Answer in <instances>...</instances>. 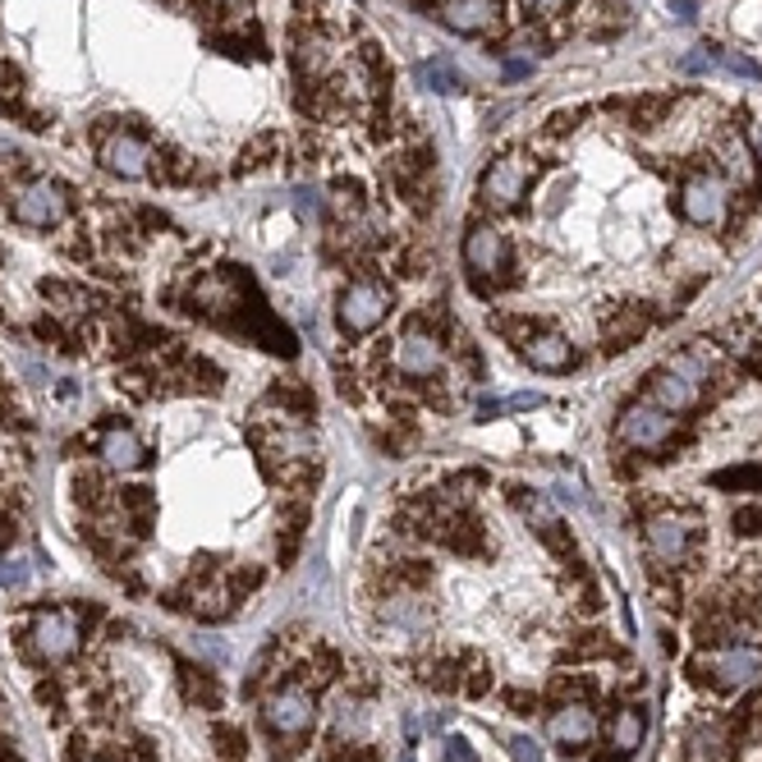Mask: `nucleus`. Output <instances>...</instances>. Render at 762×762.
Masks as SVG:
<instances>
[{"instance_id": "obj_27", "label": "nucleus", "mask_w": 762, "mask_h": 762, "mask_svg": "<svg viewBox=\"0 0 762 762\" xmlns=\"http://www.w3.org/2000/svg\"><path fill=\"white\" fill-rule=\"evenodd\" d=\"M446 762H478V753H473V744L469 740H446Z\"/></svg>"}, {"instance_id": "obj_32", "label": "nucleus", "mask_w": 762, "mask_h": 762, "mask_svg": "<svg viewBox=\"0 0 762 762\" xmlns=\"http://www.w3.org/2000/svg\"><path fill=\"white\" fill-rule=\"evenodd\" d=\"M676 14L689 23V19H693V6H689V0H676Z\"/></svg>"}, {"instance_id": "obj_20", "label": "nucleus", "mask_w": 762, "mask_h": 762, "mask_svg": "<svg viewBox=\"0 0 762 762\" xmlns=\"http://www.w3.org/2000/svg\"><path fill=\"white\" fill-rule=\"evenodd\" d=\"M418 83H428L432 93H460L464 87V74L450 65V60H428V65H418Z\"/></svg>"}, {"instance_id": "obj_16", "label": "nucleus", "mask_w": 762, "mask_h": 762, "mask_svg": "<svg viewBox=\"0 0 762 762\" xmlns=\"http://www.w3.org/2000/svg\"><path fill=\"white\" fill-rule=\"evenodd\" d=\"M520 354H524V363L529 368H537V373H565V368H574V345L565 341V335H556V331H537V335H529V341L520 345Z\"/></svg>"}, {"instance_id": "obj_7", "label": "nucleus", "mask_w": 762, "mask_h": 762, "mask_svg": "<svg viewBox=\"0 0 762 762\" xmlns=\"http://www.w3.org/2000/svg\"><path fill=\"white\" fill-rule=\"evenodd\" d=\"M65 211H70V198H65V189H60L55 179H33V185H23L14 194V221L19 226L51 230V226L65 221Z\"/></svg>"}, {"instance_id": "obj_3", "label": "nucleus", "mask_w": 762, "mask_h": 762, "mask_svg": "<svg viewBox=\"0 0 762 762\" xmlns=\"http://www.w3.org/2000/svg\"><path fill=\"white\" fill-rule=\"evenodd\" d=\"M390 317V290L382 281H354L335 299V322L345 335H368Z\"/></svg>"}, {"instance_id": "obj_1", "label": "nucleus", "mask_w": 762, "mask_h": 762, "mask_svg": "<svg viewBox=\"0 0 762 762\" xmlns=\"http://www.w3.org/2000/svg\"><path fill=\"white\" fill-rule=\"evenodd\" d=\"M83 644V616L79 612H65V606H55V612H38L28 620V653L46 666H60L70 661Z\"/></svg>"}, {"instance_id": "obj_31", "label": "nucleus", "mask_w": 762, "mask_h": 762, "mask_svg": "<svg viewBox=\"0 0 762 762\" xmlns=\"http://www.w3.org/2000/svg\"><path fill=\"white\" fill-rule=\"evenodd\" d=\"M529 6H533V10H561L565 0H529Z\"/></svg>"}, {"instance_id": "obj_35", "label": "nucleus", "mask_w": 762, "mask_h": 762, "mask_svg": "<svg viewBox=\"0 0 762 762\" xmlns=\"http://www.w3.org/2000/svg\"><path fill=\"white\" fill-rule=\"evenodd\" d=\"M0 93H6V87H0Z\"/></svg>"}, {"instance_id": "obj_19", "label": "nucleus", "mask_w": 762, "mask_h": 762, "mask_svg": "<svg viewBox=\"0 0 762 762\" xmlns=\"http://www.w3.org/2000/svg\"><path fill=\"white\" fill-rule=\"evenodd\" d=\"M644 735H648V712L644 708H620L616 712V721H612V749H616V758H629L638 744H644Z\"/></svg>"}, {"instance_id": "obj_15", "label": "nucleus", "mask_w": 762, "mask_h": 762, "mask_svg": "<svg viewBox=\"0 0 762 762\" xmlns=\"http://www.w3.org/2000/svg\"><path fill=\"white\" fill-rule=\"evenodd\" d=\"M441 23L455 28V33H464V38H478V33H492L501 23V6L497 0H446Z\"/></svg>"}, {"instance_id": "obj_33", "label": "nucleus", "mask_w": 762, "mask_h": 762, "mask_svg": "<svg viewBox=\"0 0 762 762\" xmlns=\"http://www.w3.org/2000/svg\"><path fill=\"white\" fill-rule=\"evenodd\" d=\"M6 542H10V524H6V520H0V546H6Z\"/></svg>"}, {"instance_id": "obj_25", "label": "nucleus", "mask_w": 762, "mask_h": 762, "mask_svg": "<svg viewBox=\"0 0 762 762\" xmlns=\"http://www.w3.org/2000/svg\"><path fill=\"white\" fill-rule=\"evenodd\" d=\"M510 753L514 762H542V744L533 735H510Z\"/></svg>"}, {"instance_id": "obj_29", "label": "nucleus", "mask_w": 762, "mask_h": 762, "mask_svg": "<svg viewBox=\"0 0 762 762\" xmlns=\"http://www.w3.org/2000/svg\"><path fill=\"white\" fill-rule=\"evenodd\" d=\"M542 405V395L537 390H524V395H510L505 400V409H537Z\"/></svg>"}, {"instance_id": "obj_23", "label": "nucleus", "mask_w": 762, "mask_h": 762, "mask_svg": "<svg viewBox=\"0 0 762 762\" xmlns=\"http://www.w3.org/2000/svg\"><path fill=\"white\" fill-rule=\"evenodd\" d=\"M712 482L721 487V492H762V469L740 464V469H726V473H717Z\"/></svg>"}, {"instance_id": "obj_13", "label": "nucleus", "mask_w": 762, "mask_h": 762, "mask_svg": "<svg viewBox=\"0 0 762 762\" xmlns=\"http://www.w3.org/2000/svg\"><path fill=\"white\" fill-rule=\"evenodd\" d=\"M546 730H552V740L561 744V749H588L593 744V735H597V717H593V708L588 703H561L556 712H552V721H546Z\"/></svg>"}, {"instance_id": "obj_6", "label": "nucleus", "mask_w": 762, "mask_h": 762, "mask_svg": "<svg viewBox=\"0 0 762 762\" xmlns=\"http://www.w3.org/2000/svg\"><path fill=\"white\" fill-rule=\"evenodd\" d=\"M313 712H317L313 689L309 685H285L262 703V726L281 740H299L303 730L313 726Z\"/></svg>"}, {"instance_id": "obj_12", "label": "nucleus", "mask_w": 762, "mask_h": 762, "mask_svg": "<svg viewBox=\"0 0 762 762\" xmlns=\"http://www.w3.org/2000/svg\"><path fill=\"white\" fill-rule=\"evenodd\" d=\"M395 368L405 377H437L441 373V345L432 341L428 331H405L400 345H395Z\"/></svg>"}, {"instance_id": "obj_28", "label": "nucleus", "mask_w": 762, "mask_h": 762, "mask_svg": "<svg viewBox=\"0 0 762 762\" xmlns=\"http://www.w3.org/2000/svg\"><path fill=\"white\" fill-rule=\"evenodd\" d=\"M735 529H740V533H762V505L740 510V514H735Z\"/></svg>"}, {"instance_id": "obj_8", "label": "nucleus", "mask_w": 762, "mask_h": 762, "mask_svg": "<svg viewBox=\"0 0 762 762\" xmlns=\"http://www.w3.org/2000/svg\"><path fill=\"white\" fill-rule=\"evenodd\" d=\"M698 542V520L693 514H657L648 524V552L657 565H680Z\"/></svg>"}, {"instance_id": "obj_11", "label": "nucleus", "mask_w": 762, "mask_h": 762, "mask_svg": "<svg viewBox=\"0 0 762 762\" xmlns=\"http://www.w3.org/2000/svg\"><path fill=\"white\" fill-rule=\"evenodd\" d=\"M152 161H157V157H152V147L138 134H129V129H115V134L102 138V166L111 175H119V179L152 175Z\"/></svg>"}, {"instance_id": "obj_22", "label": "nucleus", "mask_w": 762, "mask_h": 762, "mask_svg": "<svg viewBox=\"0 0 762 762\" xmlns=\"http://www.w3.org/2000/svg\"><path fill=\"white\" fill-rule=\"evenodd\" d=\"M335 730L363 735V730H368V708H363L358 698H341V703H335Z\"/></svg>"}, {"instance_id": "obj_5", "label": "nucleus", "mask_w": 762, "mask_h": 762, "mask_svg": "<svg viewBox=\"0 0 762 762\" xmlns=\"http://www.w3.org/2000/svg\"><path fill=\"white\" fill-rule=\"evenodd\" d=\"M726 211H730V185H726L721 175L698 170V175H689L685 185H680V217L689 226L717 230L726 221Z\"/></svg>"}, {"instance_id": "obj_30", "label": "nucleus", "mask_w": 762, "mask_h": 762, "mask_svg": "<svg viewBox=\"0 0 762 762\" xmlns=\"http://www.w3.org/2000/svg\"><path fill=\"white\" fill-rule=\"evenodd\" d=\"M211 6H221V10H249V0H211Z\"/></svg>"}, {"instance_id": "obj_9", "label": "nucleus", "mask_w": 762, "mask_h": 762, "mask_svg": "<svg viewBox=\"0 0 762 762\" xmlns=\"http://www.w3.org/2000/svg\"><path fill=\"white\" fill-rule=\"evenodd\" d=\"M482 202L492 207V211H510V207H520V198L529 194V170L520 157H501L482 170V185H478Z\"/></svg>"}, {"instance_id": "obj_17", "label": "nucleus", "mask_w": 762, "mask_h": 762, "mask_svg": "<svg viewBox=\"0 0 762 762\" xmlns=\"http://www.w3.org/2000/svg\"><path fill=\"white\" fill-rule=\"evenodd\" d=\"M698 395H703V386H693L689 377H680V373H670V368H657L653 373V382H648V400L657 405V409H666V414H689L693 405H698Z\"/></svg>"}, {"instance_id": "obj_2", "label": "nucleus", "mask_w": 762, "mask_h": 762, "mask_svg": "<svg viewBox=\"0 0 762 762\" xmlns=\"http://www.w3.org/2000/svg\"><path fill=\"white\" fill-rule=\"evenodd\" d=\"M693 676L717 689H744L762 676V648L758 644H726L693 661Z\"/></svg>"}, {"instance_id": "obj_10", "label": "nucleus", "mask_w": 762, "mask_h": 762, "mask_svg": "<svg viewBox=\"0 0 762 762\" xmlns=\"http://www.w3.org/2000/svg\"><path fill=\"white\" fill-rule=\"evenodd\" d=\"M505 262H510V243L497 226H473L464 234V267L478 281H497L505 271Z\"/></svg>"}, {"instance_id": "obj_4", "label": "nucleus", "mask_w": 762, "mask_h": 762, "mask_svg": "<svg viewBox=\"0 0 762 762\" xmlns=\"http://www.w3.org/2000/svg\"><path fill=\"white\" fill-rule=\"evenodd\" d=\"M616 432H620V441H625L629 450L657 455V450H666L670 441H676V414L657 409L653 400H634V405L620 409Z\"/></svg>"}, {"instance_id": "obj_14", "label": "nucleus", "mask_w": 762, "mask_h": 762, "mask_svg": "<svg viewBox=\"0 0 762 762\" xmlns=\"http://www.w3.org/2000/svg\"><path fill=\"white\" fill-rule=\"evenodd\" d=\"M422 629H428V606H422V597L400 593V597L382 602V634H390L395 644H409Z\"/></svg>"}, {"instance_id": "obj_24", "label": "nucleus", "mask_w": 762, "mask_h": 762, "mask_svg": "<svg viewBox=\"0 0 762 762\" xmlns=\"http://www.w3.org/2000/svg\"><path fill=\"white\" fill-rule=\"evenodd\" d=\"M712 60H721V65H726L730 74H740V79H762V70L753 65V60H744V55H735V51H726V46H712Z\"/></svg>"}, {"instance_id": "obj_34", "label": "nucleus", "mask_w": 762, "mask_h": 762, "mask_svg": "<svg viewBox=\"0 0 762 762\" xmlns=\"http://www.w3.org/2000/svg\"><path fill=\"white\" fill-rule=\"evenodd\" d=\"M753 138H758V152H762V125H758V134H753Z\"/></svg>"}, {"instance_id": "obj_21", "label": "nucleus", "mask_w": 762, "mask_h": 762, "mask_svg": "<svg viewBox=\"0 0 762 762\" xmlns=\"http://www.w3.org/2000/svg\"><path fill=\"white\" fill-rule=\"evenodd\" d=\"M670 373H680V377H689L693 386H703L708 377H712V354L708 349H685V354H676L666 363Z\"/></svg>"}, {"instance_id": "obj_18", "label": "nucleus", "mask_w": 762, "mask_h": 762, "mask_svg": "<svg viewBox=\"0 0 762 762\" xmlns=\"http://www.w3.org/2000/svg\"><path fill=\"white\" fill-rule=\"evenodd\" d=\"M97 455L111 469H119V473H134V469L147 464V450H143L138 432H129V428H106L97 437Z\"/></svg>"}, {"instance_id": "obj_26", "label": "nucleus", "mask_w": 762, "mask_h": 762, "mask_svg": "<svg viewBox=\"0 0 762 762\" xmlns=\"http://www.w3.org/2000/svg\"><path fill=\"white\" fill-rule=\"evenodd\" d=\"M0 588H10V593H23L28 588V565H0Z\"/></svg>"}]
</instances>
